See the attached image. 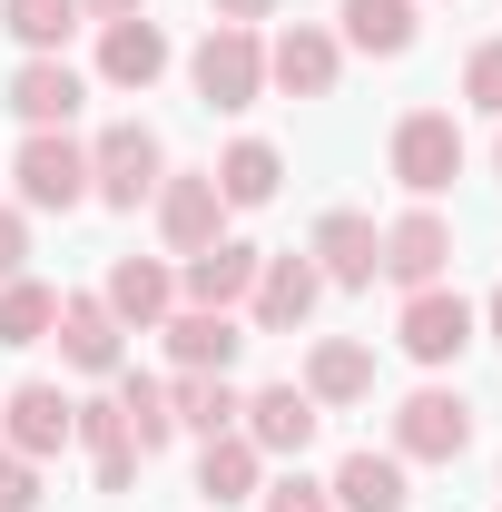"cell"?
Returning <instances> with one entry per match:
<instances>
[{
  "label": "cell",
  "mask_w": 502,
  "mask_h": 512,
  "mask_svg": "<svg viewBox=\"0 0 502 512\" xmlns=\"http://www.w3.org/2000/svg\"><path fill=\"white\" fill-rule=\"evenodd\" d=\"M188 79H197L207 109H256V99H266V40L237 30V20H217V30L188 50Z\"/></svg>",
  "instance_id": "6da1fadb"
},
{
  "label": "cell",
  "mask_w": 502,
  "mask_h": 512,
  "mask_svg": "<svg viewBox=\"0 0 502 512\" xmlns=\"http://www.w3.org/2000/svg\"><path fill=\"white\" fill-rule=\"evenodd\" d=\"M158 178H168V148H158V128H99L89 138V197H109V207H138V197H158Z\"/></svg>",
  "instance_id": "7a4b0ae2"
},
{
  "label": "cell",
  "mask_w": 502,
  "mask_h": 512,
  "mask_svg": "<svg viewBox=\"0 0 502 512\" xmlns=\"http://www.w3.org/2000/svg\"><path fill=\"white\" fill-rule=\"evenodd\" d=\"M463 444H473V404H463V394L424 384V394L394 404V463H453Z\"/></svg>",
  "instance_id": "3957f363"
},
{
  "label": "cell",
  "mask_w": 502,
  "mask_h": 512,
  "mask_svg": "<svg viewBox=\"0 0 502 512\" xmlns=\"http://www.w3.org/2000/svg\"><path fill=\"white\" fill-rule=\"evenodd\" d=\"M315 424H325V404H315L306 384H256L247 414H237V434H247L266 463H296V453L315 444Z\"/></svg>",
  "instance_id": "277c9868"
},
{
  "label": "cell",
  "mask_w": 502,
  "mask_h": 512,
  "mask_svg": "<svg viewBox=\"0 0 502 512\" xmlns=\"http://www.w3.org/2000/svg\"><path fill=\"white\" fill-rule=\"evenodd\" d=\"M394 178L414 197H443L463 178V128H453V109H414V119L394 128Z\"/></svg>",
  "instance_id": "5b68a950"
},
{
  "label": "cell",
  "mask_w": 502,
  "mask_h": 512,
  "mask_svg": "<svg viewBox=\"0 0 502 512\" xmlns=\"http://www.w3.org/2000/svg\"><path fill=\"white\" fill-rule=\"evenodd\" d=\"M148 207H158V237H168L178 256H197V247H217V237H227V197H217L207 168H168Z\"/></svg>",
  "instance_id": "8992f818"
},
{
  "label": "cell",
  "mask_w": 502,
  "mask_h": 512,
  "mask_svg": "<svg viewBox=\"0 0 502 512\" xmlns=\"http://www.w3.org/2000/svg\"><path fill=\"white\" fill-rule=\"evenodd\" d=\"M306 256H315L325 286H375V276H384V227L355 217V207H325L315 237H306Z\"/></svg>",
  "instance_id": "52a82bcc"
},
{
  "label": "cell",
  "mask_w": 502,
  "mask_h": 512,
  "mask_svg": "<svg viewBox=\"0 0 502 512\" xmlns=\"http://www.w3.org/2000/svg\"><path fill=\"white\" fill-rule=\"evenodd\" d=\"M89 197V148L69 138V128H30V148H20V207H79Z\"/></svg>",
  "instance_id": "ba28073f"
},
{
  "label": "cell",
  "mask_w": 502,
  "mask_h": 512,
  "mask_svg": "<svg viewBox=\"0 0 502 512\" xmlns=\"http://www.w3.org/2000/svg\"><path fill=\"white\" fill-rule=\"evenodd\" d=\"M394 345H404L414 365H453V355L473 345V306H463L453 286H414L404 316H394Z\"/></svg>",
  "instance_id": "9c48e42d"
},
{
  "label": "cell",
  "mask_w": 502,
  "mask_h": 512,
  "mask_svg": "<svg viewBox=\"0 0 502 512\" xmlns=\"http://www.w3.org/2000/svg\"><path fill=\"white\" fill-rule=\"evenodd\" d=\"M315 296H325L315 256H266V266H256V286H247V306H256V335H296V325L315 316Z\"/></svg>",
  "instance_id": "30bf717a"
},
{
  "label": "cell",
  "mask_w": 502,
  "mask_h": 512,
  "mask_svg": "<svg viewBox=\"0 0 502 512\" xmlns=\"http://www.w3.org/2000/svg\"><path fill=\"white\" fill-rule=\"evenodd\" d=\"M168 365H188V375H227L237 355H247V325L217 316V306H168Z\"/></svg>",
  "instance_id": "8fae6325"
},
{
  "label": "cell",
  "mask_w": 502,
  "mask_h": 512,
  "mask_svg": "<svg viewBox=\"0 0 502 512\" xmlns=\"http://www.w3.org/2000/svg\"><path fill=\"white\" fill-rule=\"evenodd\" d=\"M256 266H266V256H256L247 237H217V247H197L188 266H178V296H188V306H217V316H237L247 286H256Z\"/></svg>",
  "instance_id": "7c38bea8"
},
{
  "label": "cell",
  "mask_w": 502,
  "mask_h": 512,
  "mask_svg": "<svg viewBox=\"0 0 502 512\" xmlns=\"http://www.w3.org/2000/svg\"><path fill=\"white\" fill-rule=\"evenodd\" d=\"M443 266H453V227H443L434 207H414V217H394L384 227V276L414 296V286H443Z\"/></svg>",
  "instance_id": "4fadbf2b"
},
{
  "label": "cell",
  "mask_w": 502,
  "mask_h": 512,
  "mask_svg": "<svg viewBox=\"0 0 502 512\" xmlns=\"http://www.w3.org/2000/svg\"><path fill=\"white\" fill-rule=\"evenodd\" d=\"M60 355L79 365V375H119V355H128V325L109 316V296H60Z\"/></svg>",
  "instance_id": "5bb4252c"
},
{
  "label": "cell",
  "mask_w": 502,
  "mask_h": 512,
  "mask_svg": "<svg viewBox=\"0 0 502 512\" xmlns=\"http://www.w3.org/2000/svg\"><path fill=\"white\" fill-rule=\"evenodd\" d=\"M335 69H345V40H335V30H315V20H296V30L266 50V79H276L286 99H325V89H335Z\"/></svg>",
  "instance_id": "9a60e30c"
},
{
  "label": "cell",
  "mask_w": 502,
  "mask_h": 512,
  "mask_svg": "<svg viewBox=\"0 0 502 512\" xmlns=\"http://www.w3.org/2000/svg\"><path fill=\"white\" fill-rule=\"evenodd\" d=\"M69 424H79V404H69L60 384H20V394L0 404V444L30 453V463H40V453H60V444H69Z\"/></svg>",
  "instance_id": "2e32d148"
},
{
  "label": "cell",
  "mask_w": 502,
  "mask_h": 512,
  "mask_svg": "<svg viewBox=\"0 0 502 512\" xmlns=\"http://www.w3.org/2000/svg\"><path fill=\"white\" fill-rule=\"evenodd\" d=\"M99 296H109V316H119V325L148 335V325H168V306H178V276H168V256H119Z\"/></svg>",
  "instance_id": "e0dca14e"
},
{
  "label": "cell",
  "mask_w": 502,
  "mask_h": 512,
  "mask_svg": "<svg viewBox=\"0 0 502 512\" xmlns=\"http://www.w3.org/2000/svg\"><path fill=\"white\" fill-rule=\"evenodd\" d=\"M69 444H89V463H99V493H128V483H138V463H148V453L128 444V414H119V394H99V404H79V424H69Z\"/></svg>",
  "instance_id": "ac0fdd59"
},
{
  "label": "cell",
  "mask_w": 502,
  "mask_h": 512,
  "mask_svg": "<svg viewBox=\"0 0 502 512\" xmlns=\"http://www.w3.org/2000/svg\"><path fill=\"white\" fill-rule=\"evenodd\" d=\"M79 99H89V79H79L69 60H20L10 69V109H20L30 128H69Z\"/></svg>",
  "instance_id": "d6986e66"
},
{
  "label": "cell",
  "mask_w": 502,
  "mask_h": 512,
  "mask_svg": "<svg viewBox=\"0 0 502 512\" xmlns=\"http://www.w3.org/2000/svg\"><path fill=\"white\" fill-rule=\"evenodd\" d=\"M158 69H168V30H158L148 10H138V20H109V30H99V79H109V89H148Z\"/></svg>",
  "instance_id": "ffe728a7"
},
{
  "label": "cell",
  "mask_w": 502,
  "mask_h": 512,
  "mask_svg": "<svg viewBox=\"0 0 502 512\" xmlns=\"http://www.w3.org/2000/svg\"><path fill=\"white\" fill-rule=\"evenodd\" d=\"M325 493H335V512H404V503H414V483H404L394 453H345Z\"/></svg>",
  "instance_id": "44dd1931"
},
{
  "label": "cell",
  "mask_w": 502,
  "mask_h": 512,
  "mask_svg": "<svg viewBox=\"0 0 502 512\" xmlns=\"http://www.w3.org/2000/svg\"><path fill=\"white\" fill-rule=\"evenodd\" d=\"M306 394H315V404H365V394H375V345L325 335V345L306 355Z\"/></svg>",
  "instance_id": "7402d4cb"
},
{
  "label": "cell",
  "mask_w": 502,
  "mask_h": 512,
  "mask_svg": "<svg viewBox=\"0 0 502 512\" xmlns=\"http://www.w3.org/2000/svg\"><path fill=\"white\" fill-rule=\"evenodd\" d=\"M168 414H178V424H188L197 444H207V434H237L247 394H237L227 375H188V365H178V375H168Z\"/></svg>",
  "instance_id": "603a6c76"
},
{
  "label": "cell",
  "mask_w": 502,
  "mask_h": 512,
  "mask_svg": "<svg viewBox=\"0 0 502 512\" xmlns=\"http://www.w3.org/2000/svg\"><path fill=\"white\" fill-rule=\"evenodd\" d=\"M256 483H266V453L247 434H207L197 444V493L207 503H256Z\"/></svg>",
  "instance_id": "cb8c5ba5"
},
{
  "label": "cell",
  "mask_w": 502,
  "mask_h": 512,
  "mask_svg": "<svg viewBox=\"0 0 502 512\" xmlns=\"http://www.w3.org/2000/svg\"><path fill=\"white\" fill-rule=\"evenodd\" d=\"M207 178H217V197H227V207H266V197L286 188V158H276L266 138H237V148H227Z\"/></svg>",
  "instance_id": "d4e9b609"
},
{
  "label": "cell",
  "mask_w": 502,
  "mask_h": 512,
  "mask_svg": "<svg viewBox=\"0 0 502 512\" xmlns=\"http://www.w3.org/2000/svg\"><path fill=\"white\" fill-rule=\"evenodd\" d=\"M345 50H375V60H404L414 50V0H345Z\"/></svg>",
  "instance_id": "484cf974"
},
{
  "label": "cell",
  "mask_w": 502,
  "mask_h": 512,
  "mask_svg": "<svg viewBox=\"0 0 502 512\" xmlns=\"http://www.w3.org/2000/svg\"><path fill=\"white\" fill-rule=\"evenodd\" d=\"M50 325H60V286H40V276L0 286V345H50Z\"/></svg>",
  "instance_id": "4316f807"
},
{
  "label": "cell",
  "mask_w": 502,
  "mask_h": 512,
  "mask_svg": "<svg viewBox=\"0 0 502 512\" xmlns=\"http://www.w3.org/2000/svg\"><path fill=\"white\" fill-rule=\"evenodd\" d=\"M0 30H10L20 50H40V60H60V40L79 30V0H0Z\"/></svg>",
  "instance_id": "83f0119b"
},
{
  "label": "cell",
  "mask_w": 502,
  "mask_h": 512,
  "mask_svg": "<svg viewBox=\"0 0 502 512\" xmlns=\"http://www.w3.org/2000/svg\"><path fill=\"white\" fill-rule=\"evenodd\" d=\"M119 414H128V444H138V453H168L178 414H168V384H158V375H119Z\"/></svg>",
  "instance_id": "f1b7e54d"
},
{
  "label": "cell",
  "mask_w": 502,
  "mask_h": 512,
  "mask_svg": "<svg viewBox=\"0 0 502 512\" xmlns=\"http://www.w3.org/2000/svg\"><path fill=\"white\" fill-rule=\"evenodd\" d=\"M463 99H473L483 119H502V40H483V50L463 60Z\"/></svg>",
  "instance_id": "f546056e"
},
{
  "label": "cell",
  "mask_w": 502,
  "mask_h": 512,
  "mask_svg": "<svg viewBox=\"0 0 502 512\" xmlns=\"http://www.w3.org/2000/svg\"><path fill=\"white\" fill-rule=\"evenodd\" d=\"M30 503H40V463L0 444V512H30Z\"/></svg>",
  "instance_id": "4dcf8cb0"
},
{
  "label": "cell",
  "mask_w": 502,
  "mask_h": 512,
  "mask_svg": "<svg viewBox=\"0 0 502 512\" xmlns=\"http://www.w3.org/2000/svg\"><path fill=\"white\" fill-rule=\"evenodd\" d=\"M266 512H335V493L306 483V473H286V483H266Z\"/></svg>",
  "instance_id": "1f68e13d"
},
{
  "label": "cell",
  "mask_w": 502,
  "mask_h": 512,
  "mask_svg": "<svg viewBox=\"0 0 502 512\" xmlns=\"http://www.w3.org/2000/svg\"><path fill=\"white\" fill-rule=\"evenodd\" d=\"M10 276H30V217L20 207H0V286Z\"/></svg>",
  "instance_id": "d6a6232c"
},
{
  "label": "cell",
  "mask_w": 502,
  "mask_h": 512,
  "mask_svg": "<svg viewBox=\"0 0 502 512\" xmlns=\"http://www.w3.org/2000/svg\"><path fill=\"white\" fill-rule=\"evenodd\" d=\"M138 10H148V0H79V20H99V30H109V20H138Z\"/></svg>",
  "instance_id": "836d02e7"
},
{
  "label": "cell",
  "mask_w": 502,
  "mask_h": 512,
  "mask_svg": "<svg viewBox=\"0 0 502 512\" xmlns=\"http://www.w3.org/2000/svg\"><path fill=\"white\" fill-rule=\"evenodd\" d=\"M266 10H276V0H217V20H237V30H256Z\"/></svg>",
  "instance_id": "e575fe53"
},
{
  "label": "cell",
  "mask_w": 502,
  "mask_h": 512,
  "mask_svg": "<svg viewBox=\"0 0 502 512\" xmlns=\"http://www.w3.org/2000/svg\"><path fill=\"white\" fill-rule=\"evenodd\" d=\"M483 325H493V345H502V286H493V306H483Z\"/></svg>",
  "instance_id": "d590c367"
},
{
  "label": "cell",
  "mask_w": 502,
  "mask_h": 512,
  "mask_svg": "<svg viewBox=\"0 0 502 512\" xmlns=\"http://www.w3.org/2000/svg\"><path fill=\"white\" fill-rule=\"evenodd\" d=\"M493 168H502V148H493Z\"/></svg>",
  "instance_id": "8d00e7d4"
}]
</instances>
